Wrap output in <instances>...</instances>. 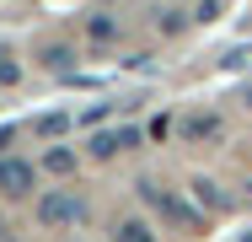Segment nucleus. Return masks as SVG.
Masks as SVG:
<instances>
[{"mask_svg": "<svg viewBox=\"0 0 252 242\" xmlns=\"http://www.w3.org/2000/svg\"><path fill=\"white\" fill-rule=\"evenodd\" d=\"M86 27H92V38H97V43H107V38H118V27H113L107 16H92Z\"/></svg>", "mask_w": 252, "mask_h": 242, "instance_id": "obj_11", "label": "nucleus"}, {"mask_svg": "<svg viewBox=\"0 0 252 242\" xmlns=\"http://www.w3.org/2000/svg\"><path fill=\"white\" fill-rule=\"evenodd\" d=\"M0 242H11V237H0Z\"/></svg>", "mask_w": 252, "mask_h": 242, "instance_id": "obj_15", "label": "nucleus"}, {"mask_svg": "<svg viewBox=\"0 0 252 242\" xmlns=\"http://www.w3.org/2000/svg\"><path fill=\"white\" fill-rule=\"evenodd\" d=\"M16 81H22V65H16V59L0 48V86H16Z\"/></svg>", "mask_w": 252, "mask_h": 242, "instance_id": "obj_10", "label": "nucleus"}, {"mask_svg": "<svg viewBox=\"0 0 252 242\" xmlns=\"http://www.w3.org/2000/svg\"><path fill=\"white\" fill-rule=\"evenodd\" d=\"M247 108H252V92H247Z\"/></svg>", "mask_w": 252, "mask_h": 242, "instance_id": "obj_14", "label": "nucleus"}, {"mask_svg": "<svg viewBox=\"0 0 252 242\" xmlns=\"http://www.w3.org/2000/svg\"><path fill=\"white\" fill-rule=\"evenodd\" d=\"M188 135H193V140H204V135H220V119H215V113H199V119H188Z\"/></svg>", "mask_w": 252, "mask_h": 242, "instance_id": "obj_9", "label": "nucleus"}, {"mask_svg": "<svg viewBox=\"0 0 252 242\" xmlns=\"http://www.w3.org/2000/svg\"><path fill=\"white\" fill-rule=\"evenodd\" d=\"M38 221L43 226H75V221H86V199L70 189H49L43 204H38Z\"/></svg>", "mask_w": 252, "mask_h": 242, "instance_id": "obj_1", "label": "nucleus"}, {"mask_svg": "<svg viewBox=\"0 0 252 242\" xmlns=\"http://www.w3.org/2000/svg\"><path fill=\"white\" fill-rule=\"evenodd\" d=\"M124 145H140V129H134V124H124V129H97V135L86 140V151H92L97 161H107V156H118Z\"/></svg>", "mask_w": 252, "mask_h": 242, "instance_id": "obj_3", "label": "nucleus"}, {"mask_svg": "<svg viewBox=\"0 0 252 242\" xmlns=\"http://www.w3.org/2000/svg\"><path fill=\"white\" fill-rule=\"evenodd\" d=\"M75 65V48H64V43H49L43 48V70H54V76H64Z\"/></svg>", "mask_w": 252, "mask_h": 242, "instance_id": "obj_7", "label": "nucleus"}, {"mask_svg": "<svg viewBox=\"0 0 252 242\" xmlns=\"http://www.w3.org/2000/svg\"><path fill=\"white\" fill-rule=\"evenodd\" d=\"M81 167V156L70 151V145H54V151H43V172H54V178H64V172H75Z\"/></svg>", "mask_w": 252, "mask_h": 242, "instance_id": "obj_5", "label": "nucleus"}, {"mask_svg": "<svg viewBox=\"0 0 252 242\" xmlns=\"http://www.w3.org/2000/svg\"><path fill=\"white\" fill-rule=\"evenodd\" d=\"M183 27H188L183 11H166V16H161V33H183Z\"/></svg>", "mask_w": 252, "mask_h": 242, "instance_id": "obj_13", "label": "nucleus"}, {"mask_svg": "<svg viewBox=\"0 0 252 242\" xmlns=\"http://www.w3.org/2000/svg\"><path fill=\"white\" fill-rule=\"evenodd\" d=\"M113 242H156V237H151L145 221H118V226H113Z\"/></svg>", "mask_w": 252, "mask_h": 242, "instance_id": "obj_8", "label": "nucleus"}, {"mask_svg": "<svg viewBox=\"0 0 252 242\" xmlns=\"http://www.w3.org/2000/svg\"><path fill=\"white\" fill-rule=\"evenodd\" d=\"M193 194H199L204 210H215V215H225V210H231V199L220 194V183H209V178H193Z\"/></svg>", "mask_w": 252, "mask_h": 242, "instance_id": "obj_6", "label": "nucleus"}, {"mask_svg": "<svg viewBox=\"0 0 252 242\" xmlns=\"http://www.w3.org/2000/svg\"><path fill=\"white\" fill-rule=\"evenodd\" d=\"M64 124H70V119H64V113H49V119H38V135H59V129H64Z\"/></svg>", "mask_w": 252, "mask_h": 242, "instance_id": "obj_12", "label": "nucleus"}, {"mask_svg": "<svg viewBox=\"0 0 252 242\" xmlns=\"http://www.w3.org/2000/svg\"><path fill=\"white\" fill-rule=\"evenodd\" d=\"M32 183H38V167H32V161H22V156H0V194H5V199L32 194Z\"/></svg>", "mask_w": 252, "mask_h": 242, "instance_id": "obj_2", "label": "nucleus"}, {"mask_svg": "<svg viewBox=\"0 0 252 242\" xmlns=\"http://www.w3.org/2000/svg\"><path fill=\"white\" fill-rule=\"evenodd\" d=\"M140 194H145V199H151V204H161V210H166V215H172V221H183V226H193V221H199V215H193V210H188V204H183V199H177V194H161L151 183V178H145V183H140Z\"/></svg>", "mask_w": 252, "mask_h": 242, "instance_id": "obj_4", "label": "nucleus"}]
</instances>
